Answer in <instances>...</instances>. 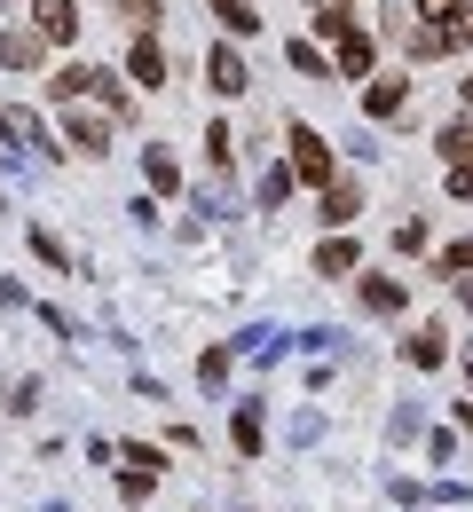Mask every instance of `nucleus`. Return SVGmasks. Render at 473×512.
<instances>
[{"label":"nucleus","instance_id":"nucleus-14","mask_svg":"<svg viewBox=\"0 0 473 512\" xmlns=\"http://www.w3.org/2000/svg\"><path fill=\"white\" fill-rule=\"evenodd\" d=\"M213 8H221V24H229V32H237V40H245V32H261V16H253V8H245V0H213Z\"/></svg>","mask_w":473,"mask_h":512},{"label":"nucleus","instance_id":"nucleus-10","mask_svg":"<svg viewBox=\"0 0 473 512\" xmlns=\"http://www.w3.org/2000/svg\"><path fill=\"white\" fill-rule=\"evenodd\" d=\"M403 103H410V95H403V79H379V87L363 95V111H371V119H395Z\"/></svg>","mask_w":473,"mask_h":512},{"label":"nucleus","instance_id":"nucleus-12","mask_svg":"<svg viewBox=\"0 0 473 512\" xmlns=\"http://www.w3.org/2000/svg\"><path fill=\"white\" fill-rule=\"evenodd\" d=\"M466 268H473V237H458V245H442V253H434V276H450V284H458Z\"/></svg>","mask_w":473,"mask_h":512},{"label":"nucleus","instance_id":"nucleus-19","mask_svg":"<svg viewBox=\"0 0 473 512\" xmlns=\"http://www.w3.org/2000/svg\"><path fill=\"white\" fill-rule=\"evenodd\" d=\"M418 16L426 24H450V16H466V0H418Z\"/></svg>","mask_w":473,"mask_h":512},{"label":"nucleus","instance_id":"nucleus-7","mask_svg":"<svg viewBox=\"0 0 473 512\" xmlns=\"http://www.w3.org/2000/svg\"><path fill=\"white\" fill-rule=\"evenodd\" d=\"M363 308H371V316H395V308H403V284H395V276H363Z\"/></svg>","mask_w":473,"mask_h":512},{"label":"nucleus","instance_id":"nucleus-1","mask_svg":"<svg viewBox=\"0 0 473 512\" xmlns=\"http://www.w3.org/2000/svg\"><path fill=\"white\" fill-rule=\"evenodd\" d=\"M292 174H308V182L332 190V150H324V134H316V127H292Z\"/></svg>","mask_w":473,"mask_h":512},{"label":"nucleus","instance_id":"nucleus-9","mask_svg":"<svg viewBox=\"0 0 473 512\" xmlns=\"http://www.w3.org/2000/svg\"><path fill=\"white\" fill-rule=\"evenodd\" d=\"M339 71H347V79H363V71H371V40H363V32H339V56H332Z\"/></svg>","mask_w":473,"mask_h":512},{"label":"nucleus","instance_id":"nucleus-3","mask_svg":"<svg viewBox=\"0 0 473 512\" xmlns=\"http://www.w3.org/2000/svg\"><path fill=\"white\" fill-rule=\"evenodd\" d=\"M64 142H71V150H87V158H103V142H111V127H103V119H87V111L71 103V119H64Z\"/></svg>","mask_w":473,"mask_h":512},{"label":"nucleus","instance_id":"nucleus-18","mask_svg":"<svg viewBox=\"0 0 473 512\" xmlns=\"http://www.w3.org/2000/svg\"><path fill=\"white\" fill-rule=\"evenodd\" d=\"M142 174H150L158 190H174V158H166V150H150V158H142Z\"/></svg>","mask_w":473,"mask_h":512},{"label":"nucleus","instance_id":"nucleus-15","mask_svg":"<svg viewBox=\"0 0 473 512\" xmlns=\"http://www.w3.org/2000/svg\"><path fill=\"white\" fill-rule=\"evenodd\" d=\"M324 221H355V182H332V190H324Z\"/></svg>","mask_w":473,"mask_h":512},{"label":"nucleus","instance_id":"nucleus-4","mask_svg":"<svg viewBox=\"0 0 473 512\" xmlns=\"http://www.w3.org/2000/svg\"><path fill=\"white\" fill-rule=\"evenodd\" d=\"M442 339H450V331H442V323H418V331H410V363H418V371H434V363H442V355H450V347H442Z\"/></svg>","mask_w":473,"mask_h":512},{"label":"nucleus","instance_id":"nucleus-11","mask_svg":"<svg viewBox=\"0 0 473 512\" xmlns=\"http://www.w3.org/2000/svg\"><path fill=\"white\" fill-rule=\"evenodd\" d=\"M442 158H450V166H473V119H450V127H442Z\"/></svg>","mask_w":473,"mask_h":512},{"label":"nucleus","instance_id":"nucleus-21","mask_svg":"<svg viewBox=\"0 0 473 512\" xmlns=\"http://www.w3.org/2000/svg\"><path fill=\"white\" fill-rule=\"evenodd\" d=\"M466 103H473V79H466Z\"/></svg>","mask_w":473,"mask_h":512},{"label":"nucleus","instance_id":"nucleus-17","mask_svg":"<svg viewBox=\"0 0 473 512\" xmlns=\"http://www.w3.org/2000/svg\"><path fill=\"white\" fill-rule=\"evenodd\" d=\"M442 48H450V32H434V24H418V32H410V56H442Z\"/></svg>","mask_w":473,"mask_h":512},{"label":"nucleus","instance_id":"nucleus-6","mask_svg":"<svg viewBox=\"0 0 473 512\" xmlns=\"http://www.w3.org/2000/svg\"><path fill=\"white\" fill-rule=\"evenodd\" d=\"M205 71H213V87H221V95H245V64H237V48H213Z\"/></svg>","mask_w":473,"mask_h":512},{"label":"nucleus","instance_id":"nucleus-16","mask_svg":"<svg viewBox=\"0 0 473 512\" xmlns=\"http://www.w3.org/2000/svg\"><path fill=\"white\" fill-rule=\"evenodd\" d=\"M237 449H245V457H261V410H253V402L237 410Z\"/></svg>","mask_w":473,"mask_h":512},{"label":"nucleus","instance_id":"nucleus-2","mask_svg":"<svg viewBox=\"0 0 473 512\" xmlns=\"http://www.w3.org/2000/svg\"><path fill=\"white\" fill-rule=\"evenodd\" d=\"M32 24H40V40H71L79 32V8L71 0H32Z\"/></svg>","mask_w":473,"mask_h":512},{"label":"nucleus","instance_id":"nucleus-20","mask_svg":"<svg viewBox=\"0 0 473 512\" xmlns=\"http://www.w3.org/2000/svg\"><path fill=\"white\" fill-rule=\"evenodd\" d=\"M284 190H292V174H284V166H269V174H261V205H276Z\"/></svg>","mask_w":473,"mask_h":512},{"label":"nucleus","instance_id":"nucleus-8","mask_svg":"<svg viewBox=\"0 0 473 512\" xmlns=\"http://www.w3.org/2000/svg\"><path fill=\"white\" fill-rule=\"evenodd\" d=\"M127 71H135L142 87H158V79H166V56H158V40H135V48H127Z\"/></svg>","mask_w":473,"mask_h":512},{"label":"nucleus","instance_id":"nucleus-5","mask_svg":"<svg viewBox=\"0 0 473 512\" xmlns=\"http://www.w3.org/2000/svg\"><path fill=\"white\" fill-rule=\"evenodd\" d=\"M0 64L32 71V64H40V32H0Z\"/></svg>","mask_w":473,"mask_h":512},{"label":"nucleus","instance_id":"nucleus-13","mask_svg":"<svg viewBox=\"0 0 473 512\" xmlns=\"http://www.w3.org/2000/svg\"><path fill=\"white\" fill-rule=\"evenodd\" d=\"M355 268V245L347 237H324V253H316V276H347Z\"/></svg>","mask_w":473,"mask_h":512}]
</instances>
